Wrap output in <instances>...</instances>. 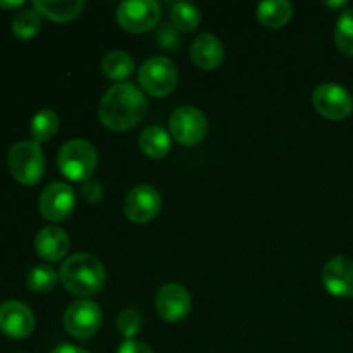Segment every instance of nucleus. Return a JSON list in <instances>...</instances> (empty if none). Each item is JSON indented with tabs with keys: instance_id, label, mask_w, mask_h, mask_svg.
Wrapping results in <instances>:
<instances>
[{
	"instance_id": "obj_3",
	"label": "nucleus",
	"mask_w": 353,
	"mask_h": 353,
	"mask_svg": "<svg viewBox=\"0 0 353 353\" xmlns=\"http://www.w3.org/2000/svg\"><path fill=\"white\" fill-rule=\"evenodd\" d=\"M7 165L17 183L33 186L45 174V155L40 145L33 140L14 143L7 154Z\"/></svg>"
},
{
	"instance_id": "obj_19",
	"label": "nucleus",
	"mask_w": 353,
	"mask_h": 353,
	"mask_svg": "<svg viewBox=\"0 0 353 353\" xmlns=\"http://www.w3.org/2000/svg\"><path fill=\"white\" fill-rule=\"evenodd\" d=\"M171 137L161 126H150L140 134V148L147 157L162 159L171 152Z\"/></svg>"
},
{
	"instance_id": "obj_22",
	"label": "nucleus",
	"mask_w": 353,
	"mask_h": 353,
	"mask_svg": "<svg viewBox=\"0 0 353 353\" xmlns=\"http://www.w3.org/2000/svg\"><path fill=\"white\" fill-rule=\"evenodd\" d=\"M10 28H12V33L16 34L17 38H21V40H30V38H33L41 28L40 14L34 9L19 10V12L14 16Z\"/></svg>"
},
{
	"instance_id": "obj_23",
	"label": "nucleus",
	"mask_w": 353,
	"mask_h": 353,
	"mask_svg": "<svg viewBox=\"0 0 353 353\" xmlns=\"http://www.w3.org/2000/svg\"><path fill=\"white\" fill-rule=\"evenodd\" d=\"M59 274L55 272L54 268L50 265H34L30 269L26 276V285L28 288L33 290L37 293H48L57 286Z\"/></svg>"
},
{
	"instance_id": "obj_26",
	"label": "nucleus",
	"mask_w": 353,
	"mask_h": 353,
	"mask_svg": "<svg viewBox=\"0 0 353 353\" xmlns=\"http://www.w3.org/2000/svg\"><path fill=\"white\" fill-rule=\"evenodd\" d=\"M116 327L119 331V334L126 340H133L141 330V316L138 310L134 309H124L123 312H119L116 321Z\"/></svg>"
},
{
	"instance_id": "obj_31",
	"label": "nucleus",
	"mask_w": 353,
	"mask_h": 353,
	"mask_svg": "<svg viewBox=\"0 0 353 353\" xmlns=\"http://www.w3.org/2000/svg\"><path fill=\"white\" fill-rule=\"evenodd\" d=\"M23 6V0H12V2H2V0H0V7H2V9H17V7Z\"/></svg>"
},
{
	"instance_id": "obj_14",
	"label": "nucleus",
	"mask_w": 353,
	"mask_h": 353,
	"mask_svg": "<svg viewBox=\"0 0 353 353\" xmlns=\"http://www.w3.org/2000/svg\"><path fill=\"white\" fill-rule=\"evenodd\" d=\"M323 285L331 295L348 299L353 296V261L338 255L326 262L323 268Z\"/></svg>"
},
{
	"instance_id": "obj_11",
	"label": "nucleus",
	"mask_w": 353,
	"mask_h": 353,
	"mask_svg": "<svg viewBox=\"0 0 353 353\" xmlns=\"http://www.w3.org/2000/svg\"><path fill=\"white\" fill-rule=\"evenodd\" d=\"M41 216L47 221H65L72 214L76 207V195L72 186L68 183L54 181L41 192L38 200Z\"/></svg>"
},
{
	"instance_id": "obj_28",
	"label": "nucleus",
	"mask_w": 353,
	"mask_h": 353,
	"mask_svg": "<svg viewBox=\"0 0 353 353\" xmlns=\"http://www.w3.org/2000/svg\"><path fill=\"white\" fill-rule=\"evenodd\" d=\"M81 196L88 203H97L102 200L103 196V186L99 179H86L85 183H81Z\"/></svg>"
},
{
	"instance_id": "obj_30",
	"label": "nucleus",
	"mask_w": 353,
	"mask_h": 353,
	"mask_svg": "<svg viewBox=\"0 0 353 353\" xmlns=\"http://www.w3.org/2000/svg\"><path fill=\"white\" fill-rule=\"evenodd\" d=\"M50 353H90V352L83 350V348H79V347H74V345L62 343V345H59V347H55Z\"/></svg>"
},
{
	"instance_id": "obj_10",
	"label": "nucleus",
	"mask_w": 353,
	"mask_h": 353,
	"mask_svg": "<svg viewBox=\"0 0 353 353\" xmlns=\"http://www.w3.org/2000/svg\"><path fill=\"white\" fill-rule=\"evenodd\" d=\"M162 209V195L150 185L134 186L124 199V214L131 223L145 224L159 216Z\"/></svg>"
},
{
	"instance_id": "obj_17",
	"label": "nucleus",
	"mask_w": 353,
	"mask_h": 353,
	"mask_svg": "<svg viewBox=\"0 0 353 353\" xmlns=\"http://www.w3.org/2000/svg\"><path fill=\"white\" fill-rule=\"evenodd\" d=\"M33 9L40 16L55 23H68L76 19L85 9L83 0H34Z\"/></svg>"
},
{
	"instance_id": "obj_12",
	"label": "nucleus",
	"mask_w": 353,
	"mask_h": 353,
	"mask_svg": "<svg viewBox=\"0 0 353 353\" xmlns=\"http://www.w3.org/2000/svg\"><path fill=\"white\" fill-rule=\"evenodd\" d=\"M34 330L33 310L19 300L0 303V331L14 340H24Z\"/></svg>"
},
{
	"instance_id": "obj_9",
	"label": "nucleus",
	"mask_w": 353,
	"mask_h": 353,
	"mask_svg": "<svg viewBox=\"0 0 353 353\" xmlns=\"http://www.w3.org/2000/svg\"><path fill=\"white\" fill-rule=\"evenodd\" d=\"M312 103L321 116L331 121L347 119L353 110L350 92L336 83H321L312 93Z\"/></svg>"
},
{
	"instance_id": "obj_4",
	"label": "nucleus",
	"mask_w": 353,
	"mask_h": 353,
	"mask_svg": "<svg viewBox=\"0 0 353 353\" xmlns=\"http://www.w3.org/2000/svg\"><path fill=\"white\" fill-rule=\"evenodd\" d=\"M97 162L99 155L95 147L83 138H76L62 145L57 155L59 171L76 183H85L86 179L92 178L97 169Z\"/></svg>"
},
{
	"instance_id": "obj_5",
	"label": "nucleus",
	"mask_w": 353,
	"mask_h": 353,
	"mask_svg": "<svg viewBox=\"0 0 353 353\" xmlns=\"http://www.w3.org/2000/svg\"><path fill=\"white\" fill-rule=\"evenodd\" d=\"M141 88L152 97H168L178 86V69L165 57H152L138 69Z\"/></svg>"
},
{
	"instance_id": "obj_6",
	"label": "nucleus",
	"mask_w": 353,
	"mask_h": 353,
	"mask_svg": "<svg viewBox=\"0 0 353 353\" xmlns=\"http://www.w3.org/2000/svg\"><path fill=\"white\" fill-rule=\"evenodd\" d=\"M169 130L178 143L193 147L205 138L209 123H207L205 114L200 109L193 105H183L171 114Z\"/></svg>"
},
{
	"instance_id": "obj_16",
	"label": "nucleus",
	"mask_w": 353,
	"mask_h": 353,
	"mask_svg": "<svg viewBox=\"0 0 353 353\" xmlns=\"http://www.w3.org/2000/svg\"><path fill=\"white\" fill-rule=\"evenodd\" d=\"M69 245H71V241H69L68 233L59 226L41 228L34 238L37 254L48 262L61 261L68 254Z\"/></svg>"
},
{
	"instance_id": "obj_13",
	"label": "nucleus",
	"mask_w": 353,
	"mask_h": 353,
	"mask_svg": "<svg viewBox=\"0 0 353 353\" xmlns=\"http://www.w3.org/2000/svg\"><path fill=\"white\" fill-rule=\"evenodd\" d=\"M155 309L159 316L168 323H179L192 310V296L185 286L169 283L162 286L155 295Z\"/></svg>"
},
{
	"instance_id": "obj_8",
	"label": "nucleus",
	"mask_w": 353,
	"mask_h": 353,
	"mask_svg": "<svg viewBox=\"0 0 353 353\" xmlns=\"http://www.w3.org/2000/svg\"><path fill=\"white\" fill-rule=\"evenodd\" d=\"M102 324V309L92 300L72 302L64 312V327L76 340H90Z\"/></svg>"
},
{
	"instance_id": "obj_32",
	"label": "nucleus",
	"mask_w": 353,
	"mask_h": 353,
	"mask_svg": "<svg viewBox=\"0 0 353 353\" xmlns=\"http://www.w3.org/2000/svg\"><path fill=\"white\" fill-rule=\"evenodd\" d=\"M324 6H327V7H343V6H347V2H345V0H340V2H324Z\"/></svg>"
},
{
	"instance_id": "obj_2",
	"label": "nucleus",
	"mask_w": 353,
	"mask_h": 353,
	"mask_svg": "<svg viewBox=\"0 0 353 353\" xmlns=\"http://www.w3.org/2000/svg\"><path fill=\"white\" fill-rule=\"evenodd\" d=\"M59 279L71 295L92 296L105 285V268L95 255L74 254L62 264Z\"/></svg>"
},
{
	"instance_id": "obj_18",
	"label": "nucleus",
	"mask_w": 353,
	"mask_h": 353,
	"mask_svg": "<svg viewBox=\"0 0 353 353\" xmlns=\"http://www.w3.org/2000/svg\"><path fill=\"white\" fill-rule=\"evenodd\" d=\"M293 16V6L288 0H268L257 6V19L269 30H279Z\"/></svg>"
},
{
	"instance_id": "obj_7",
	"label": "nucleus",
	"mask_w": 353,
	"mask_h": 353,
	"mask_svg": "<svg viewBox=\"0 0 353 353\" xmlns=\"http://www.w3.org/2000/svg\"><path fill=\"white\" fill-rule=\"evenodd\" d=\"M117 23L130 33H147L161 21V6L155 0H128L117 7Z\"/></svg>"
},
{
	"instance_id": "obj_27",
	"label": "nucleus",
	"mask_w": 353,
	"mask_h": 353,
	"mask_svg": "<svg viewBox=\"0 0 353 353\" xmlns=\"http://www.w3.org/2000/svg\"><path fill=\"white\" fill-rule=\"evenodd\" d=\"M157 41L161 47L169 48V50L179 47V43H181V37H179L178 33V28H176L174 24H165V26L157 33Z\"/></svg>"
},
{
	"instance_id": "obj_15",
	"label": "nucleus",
	"mask_w": 353,
	"mask_h": 353,
	"mask_svg": "<svg viewBox=\"0 0 353 353\" xmlns=\"http://www.w3.org/2000/svg\"><path fill=\"white\" fill-rule=\"evenodd\" d=\"M190 57H192V62L199 69L214 71L223 62L224 47L219 38H216L210 33H202L192 41Z\"/></svg>"
},
{
	"instance_id": "obj_20",
	"label": "nucleus",
	"mask_w": 353,
	"mask_h": 353,
	"mask_svg": "<svg viewBox=\"0 0 353 353\" xmlns=\"http://www.w3.org/2000/svg\"><path fill=\"white\" fill-rule=\"evenodd\" d=\"M134 61L128 52L114 50L103 57L102 61V72L109 79L114 81H123L128 76L133 74Z\"/></svg>"
},
{
	"instance_id": "obj_29",
	"label": "nucleus",
	"mask_w": 353,
	"mask_h": 353,
	"mask_svg": "<svg viewBox=\"0 0 353 353\" xmlns=\"http://www.w3.org/2000/svg\"><path fill=\"white\" fill-rule=\"evenodd\" d=\"M117 353H154V350L147 343H143V341L126 340L121 345Z\"/></svg>"
},
{
	"instance_id": "obj_21",
	"label": "nucleus",
	"mask_w": 353,
	"mask_h": 353,
	"mask_svg": "<svg viewBox=\"0 0 353 353\" xmlns=\"http://www.w3.org/2000/svg\"><path fill=\"white\" fill-rule=\"evenodd\" d=\"M59 130V116L55 114V110L52 109H41L31 119L30 133L33 141H37L38 145L43 143V141L50 140Z\"/></svg>"
},
{
	"instance_id": "obj_24",
	"label": "nucleus",
	"mask_w": 353,
	"mask_h": 353,
	"mask_svg": "<svg viewBox=\"0 0 353 353\" xmlns=\"http://www.w3.org/2000/svg\"><path fill=\"white\" fill-rule=\"evenodd\" d=\"M171 19H172V24H174L178 30L192 31L195 30V28H199L202 16H200V10L196 9L193 3L178 2L172 6Z\"/></svg>"
},
{
	"instance_id": "obj_25",
	"label": "nucleus",
	"mask_w": 353,
	"mask_h": 353,
	"mask_svg": "<svg viewBox=\"0 0 353 353\" xmlns=\"http://www.w3.org/2000/svg\"><path fill=\"white\" fill-rule=\"evenodd\" d=\"M334 41L340 52L353 57V9L345 10L336 23Z\"/></svg>"
},
{
	"instance_id": "obj_1",
	"label": "nucleus",
	"mask_w": 353,
	"mask_h": 353,
	"mask_svg": "<svg viewBox=\"0 0 353 353\" xmlns=\"http://www.w3.org/2000/svg\"><path fill=\"white\" fill-rule=\"evenodd\" d=\"M147 99L133 83H117L103 93L99 117L110 131H128L147 116Z\"/></svg>"
}]
</instances>
